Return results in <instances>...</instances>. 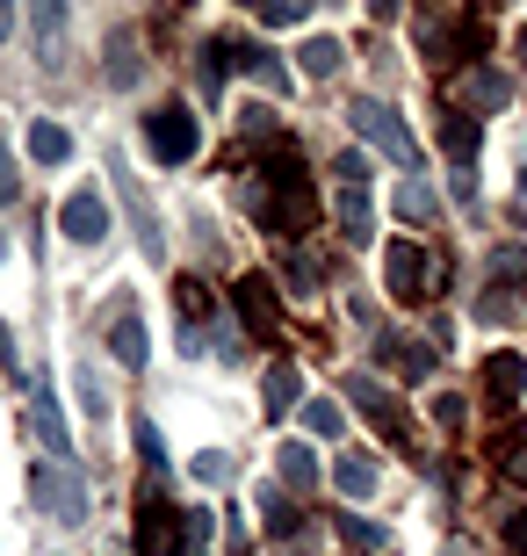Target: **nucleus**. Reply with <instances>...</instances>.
Segmentation results:
<instances>
[{
	"label": "nucleus",
	"instance_id": "nucleus-1",
	"mask_svg": "<svg viewBox=\"0 0 527 556\" xmlns=\"http://www.w3.org/2000/svg\"><path fill=\"white\" fill-rule=\"evenodd\" d=\"M253 203H261V217H267V231H275V239H304V231L318 225V188H311L297 166H283V174H275V195H261V188H253Z\"/></svg>",
	"mask_w": 527,
	"mask_h": 556
},
{
	"label": "nucleus",
	"instance_id": "nucleus-2",
	"mask_svg": "<svg viewBox=\"0 0 527 556\" xmlns=\"http://www.w3.org/2000/svg\"><path fill=\"white\" fill-rule=\"evenodd\" d=\"M347 124L362 130V138L376 144V152H390V166H398V174H412V166H419V144H412L405 116H398L390 102H376V94H362V102L347 109Z\"/></svg>",
	"mask_w": 527,
	"mask_h": 556
},
{
	"label": "nucleus",
	"instance_id": "nucleus-3",
	"mask_svg": "<svg viewBox=\"0 0 527 556\" xmlns=\"http://www.w3.org/2000/svg\"><path fill=\"white\" fill-rule=\"evenodd\" d=\"M29 492H37V506L59 520V528H80L87 520V484H80L73 463H37V470H29Z\"/></svg>",
	"mask_w": 527,
	"mask_h": 556
},
{
	"label": "nucleus",
	"instance_id": "nucleus-4",
	"mask_svg": "<svg viewBox=\"0 0 527 556\" xmlns=\"http://www.w3.org/2000/svg\"><path fill=\"white\" fill-rule=\"evenodd\" d=\"M181 535H188V514H174V506H166L160 484H145L138 528H130V549H138V556H181Z\"/></svg>",
	"mask_w": 527,
	"mask_h": 556
},
{
	"label": "nucleus",
	"instance_id": "nucleus-5",
	"mask_svg": "<svg viewBox=\"0 0 527 556\" xmlns=\"http://www.w3.org/2000/svg\"><path fill=\"white\" fill-rule=\"evenodd\" d=\"M145 152L160 166H181L203 152V124L188 116V109H160V116H145Z\"/></svg>",
	"mask_w": 527,
	"mask_h": 556
},
{
	"label": "nucleus",
	"instance_id": "nucleus-6",
	"mask_svg": "<svg viewBox=\"0 0 527 556\" xmlns=\"http://www.w3.org/2000/svg\"><path fill=\"white\" fill-rule=\"evenodd\" d=\"M384 282H390V296H398V304H426V296H434V261H426L412 239H390Z\"/></svg>",
	"mask_w": 527,
	"mask_h": 556
},
{
	"label": "nucleus",
	"instance_id": "nucleus-7",
	"mask_svg": "<svg viewBox=\"0 0 527 556\" xmlns=\"http://www.w3.org/2000/svg\"><path fill=\"white\" fill-rule=\"evenodd\" d=\"M376 362H384L390 376H405V383H426V376L441 369L434 340H419V332H384V340H376Z\"/></svg>",
	"mask_w": 527,
	"mask_h": 556
},
{
	"label": "nucleus",
	"instance_id": "nucleus-8",
	"mask_svg": "<svg viewBox=\"0 0 527 556\" xmlns=\"http://www.w3.org/2000/svg\"><path fill=\"white\" fill-rule=\"evenodd\" d=\"M59 225H65V239H73V247H102V239H109L102 188H73V195H65V210H59Z\"/></svg>",
	"mask_w": 527,
	"mask_h": 556
},
{
	"label": "nucleus",
	"instance_id": "nucleus-9",
	"mask_svg": "<svg viewBox=\"0 0 527 556\" xmlns=\"http://www.w3.org/2000/svg\"><path fill=\"white\" fill-rule=\"evenodd\" d=\"M29 427L43 433L51 463H73V433H65V413H59V391H51V376H37V383H29Z\"/></svg>",
	"mask_w": 527,
	"mask_h": 556
},
{
	"label": "nucleus",
	"instance_id": "nucleus-10",
	"mask_svg": "<svg viewBox=\"0 0 527 556\" xmlns=\"http://www.w3.org/2000/svg\"><path fill=\"white\" fill-rule=\"evenodd\" d=\"M116 195H123V210H130V225H138L145 261H160V253H166V231H160V217H152V203H145V188H138V174H130V166H116Z\"/></svg>",
	"mask_w": 527,
	"mask_h": 556
},
{
	"label": "nucleus",
	"instance_id": "nucleus-11",
	"mask_svg": "<svg viewBox=\"0 0 527 556\" xmlns=\"http://www.w3.org/2000/svg\"><path fill=\"white\" fill-rule=\"evenodd\" d=\"M231 304H239V318H246L253 340H275V282H267V275H239Z\"/></svg>",
	"mask_w": 527,
	"mask_h": 556
},
{
	"label": "nucleus",
	"instance_id": "nucleus-12",
	"mask_svg": "<svg viewBox=\"0 0 527 556\" xmlns=\"http://www.w3.org/2000/svg\"><path fill=\"white\" fill-rule=\"evenodd\" d=\"M340 391H347V405H362V413L376 419V427H390V433H405V405H398V397H390L384 383H376V376H347Z\"/></svg>",
	"mask_w": 527,
	"mask_h": 556
},
{
	"label": "nucleus",
	"instance_id": "nucleus-13",
	"mask_svg": "<svg viewBox=\"0 0 527 556\" xmlns=\"http://www.w3.org/2000/svg\"><path fill=\"white\" fill-rule=\"evenodd\" d=\"M477 144H485V130H477V116L448 102V109H441V152H448L455 166H469V160H477Z\"/></svg>",
	"mask_w": 527,
	"mask_h": 556
},
{
	"label": "nucleus",
	"instance_id": "nucleus-14",
	"mask_svg": "<svg viewBox=\"0 0 527 556\" xmlns=\"http://www.w3.org/2000/svg\"><path fill=\"white\" fill-rule=\"evenodd\" d=\"M261 397H267V419L297 413V405H304V376H297V362H275V369H267V383H261Z\"/></svg>",
	"mask_w": 527,
	"mask_h": 556
},
{
	"label": "nucleus",
	"instance_id": "nucleus-15",
	"mask_svg": "<svg viewBox=\"0 0 527 556\" xmlns=\"http://www.w3.org/2000/svg\"><path fill=\"white\" fill-rule=\"evenodd\" d=\"M332 217H340V239H347V247H362L368 225H376V210H368V188H340V195H332Z\"/></svg>",
	"mask_w": 527,
	"mask_h": 556
},
{
	"label": "nucleus",
	"instance_id": "nucleus-16",
	"mask_svg": "<svg viewBox=\"0 0 527 556\" xmlns=\"http://www.w3.org/2000/svg\"><path fill=\"white\" fill-rule=\"evenodd\" d=\"M138 80H145L138 29H116V37H109V87H138Z\"/></svg>",
	"mask_w": 527,
	"mask_h": 556
},
{
	"label": "nucleus",
	"instance_id": "nucleus-17",
	"mask_svg": "<svg viewBox=\"0 0 527 556\" xmlns=\"http://www.w3.org/2000/svg\"><path fill=\"white\" fill-rule=\"evenodd\" d=\"M196 354H217L224 369H239V362H246V340H239V326L217 311V318H210V332H196Z\"/></svg>",
	"mask_w": 527,
	"mask_h": 556
},
{
	"label": "nucleus",
	"instance_id": "nucleus-18",
	"mask_svg": "<svg viewBox=\"0 0 527 556\" xmlns=\"http://www.w3.org/2000/svg\"><path fill=\"white\" fill-rule=\"evenodd\" d=\"M109 354H116L123 369H145V326H138V311H116V326H109Z\"/></svg>",
	"mask_w": 527,
	"mask_h": 556
},
{
	"label": "nucleus",
	"instance_id": "nucleus-19",
	"mask_svg": "<svg viewBox=\"0 0 527 556\" xmlns=\"http://www.w3.org/2000/svg\"><path fill=\"white\" fill-rule=\"evenodd\" d=\"M332 528H340V542H347L354 556H390V528H376V520H362V514H340Z\"/></svg>",
	"mask_w": 527,
	"mask_h": 556
},
{
	"label": "nucleus",
	"instance_id": "nucleus-20",
	"mask_svg": "<svg viewBox=\"0 0 527 556\" xmlns=\"http://www.w3.org/2000/svg\"><path fill=\"white\" fill-rule=\"evenodd\" d=\"M332 484H340L347 498H368L384 484V470H376V455H340V463H332Z\"/></svg>",
	"mask_w": 527,
	"mask_h": 556
},
{
	"label": "nucleus",
	"instance_id": "nucleus-21",
	"mask_svg": "<svg viewBox=\"0 0 527 556\" xmlns=\"http://www.w3.org/2000/svg\"><path fill=\"white\" fill-rule=\"evenodd\" d=\"M455 94H469L477 109H499V102L513 94V87H506V73H491V65H469L463 80H455Z\"/></svg>",
	"mask_w": 527,
	"mask_h": 556
},
{
	"label": "nucleus",
	"instance_id": "nucleus-22",
	"mask_svg": "<svg viewBox=\"0 0 527 556\" xmlns=\"http://www.w3.org/2000/svg\"><path fill=\"white\" fill-rule=\"evenodd\" d=\"M261 528L289 542L297 528H304V520H297V498H289V492H275V484H261Z\"/></svg>",
	"mask_w": 527,
	"mask_h": 556
},
{
	"label": "nucleus",
	"instance_id": "nucleus-23",
	"mask_svg": "<svg viewBox=\"0 0 527 556\" xmlns=\"http://www.w3.org/2000/svg\"><path fill=\"white\" fill-rule=\"evenodd\" d=\"M239 73H253L261 87H275V94H289V65L275 59V51H261V43H239Z\"/></svg>",
	"mask_w": 527,
	"mask_h": 556
},
{
	"label": "nucleus",
	"instance_id": "nucleus-24",
	"mask_svg": "<svg viewBox=\"0 0 527 556\" xmlns=\"http://www.w3.org/2000/svg\"><path fill=\"white\" fill-rule=\"evenodd\" d=\"M275 463H283V492H304L311 477H318V455H311V441H283V448H275Z\"/></svg>",
	"mask_w": 527,
	"mask_h": 556
},
{
	"label": "nucleus",
	"instance_id": "nucleus-25",
	"mask_svg": "<svg viewBox=\"0 0 527 556\" xmlns=\"http://www.w3.org/2000/svg\"><path fill=\"white\" fill-rule=\"evenodd\" d=\"M520 383H527V362H520L513 348L485 362V391H491V397H520Z\"/></svg>",
	"mask_w": 527,
	"mask_h": 556
},
{
	"label": "nucleus",
	"instance_id": "nucleus-26",
	"mask_svg": "<svg viewBox=\"0 0 527 556\" xmlns=\"http://www.w3.org/2000/svg\"><path fill=\"white\" fill-rule=\"evenodd\" d=\"M29 160H37V166H65V160H73V138L37 116V124H29Z\"/></svg>",
	"mask_w": 527,
	"mask_h": 556
},
{
	"label": "nucleus",
	"instance_id": "nucleus-27",
	"mask_svg": "<svg viewBox=\"0 0 527 556\" xmlns=\"http://www.w3.org/2000/svg\"><path fill=\"white\" fill-rule=\"evenodd\" d=\"M297 59H304V73H311V80H332V73L347 65V51H340V37H311L304 51H297Z\"/></svg>",
	"mask_w": 527,
	"mask_h": 556
},
{
	"label": "nucleus",
	"instance_id": "nucleus-28",
	"mask_svg": "<svg viewBox=\"0 0 527 556\" xmlns=\"http://www.w3.org/2000/svg\"><path fill=\"white\" fill-rule=\"evenodd\" d=\"M231 73H239V43H203V87L210 94H217Z\"/></svg>",
	"mask_w": 527,
	"mask_h": 556
},
{
	"label": "nucleus",
	"instance_id": "nucleus-29",
	"mask_svg": "<svg viewBox=\"0 0 527 556\" xmlns=\"http://www.w3.org/2000/svg\"><path fill=\"white\" fill-rule=\"evenodd\" d=\"M188 477H196V484H231V477H239V463H231L224 448H203L196 463H188Z\"/></svg>",
	"mask_w": 527,
	"mask_h": 556
},
{
	"label": "nucleus",
	"instance_id": "nucleus-30",
	"mask_svg": "<svg viewBox=\"0 0 527 556\" xmlns=\"http://www.w3.org/2000/svg\"><path fill=\"white\" fill-rule=\"evenodd\" d=\"M304 427L318 433V441H340L347 413H340V405H332V397H311V405H304Z\"/></svg>",
	"mask_w": 527,
	"mask_h": 556
},
{
	"label": "nucleus",
	"instance_id": "nucleus-31",
	"mask_svg": "<svg viewBox=\"0 0 527 556\" xmlns=\"http://www.w3.org/2000/svg\"><path fill=\"white\" fill-rule=\"evenodd\" d=\"M130 441H138V455H145V463H152V470H160V463H166V433H160V419H130Z\"/></svg>",
	"mask_w": 527,
	"mask_h": 556
},
{
	"label": "nucleus",
	"instance_id": "nucleus-32",
	"mask_svg": "<svg viewBox=\"0 0 527 556\" xmlns=\"http://www.w3.org/2000/svg\"><path fill=\"white\" fill-rule=\"evenodd\" d=\"M29 29H37V43L51 51V43H59V29H65V8H59V0H37V8H29Z\"/></svg>",
	"mask_w": 527,
	"mask_h": 556
},
{
	"label": "nucleus",
	"instance_id": "nucleus-33",
	"mask_svg": "<svg viewBox=\"0 0 527 556\" xmlns=\"http://www.w3.org/2000/svg\"><path fill=\"white\" fill-rule=\"evenodd\" d=\"M398 217H412V225L434 217V188H426V181H398Z\"/></svg>",
	"mask_w": 527,
	"mask_h": 556
},
{
	"label": "nucleus",
	"instance_id": "nucleus-34",
	"mask_svg": "<svg viewBox=\"0 0 527 556\" xmlns=\"http://www.w3.org/2000/svg\"><path fill=\"white\" fill-rule=\"evenodd\" d=\"M253 15H261L267 29H297V22H304L311 8H304V0H261V8H253Z\"/></svg>",
	"mask_w": 527,
	"mask_h": 556
},
{
	"label": "nucleus",
	"instance_id": "nucleus-35",
	"mask_svg": "<svg viewBox=\"0 0 527 556\" xmlns=\"http://www.w3.org/2000/svg\"><path fill=\"white\" fill-rule=\"evenodd\" d=\"M499 549H506V556H527V506H513V514L499 520Z\"/></svg>",
	"mask_w": 527,
	"mask_h": 556
},
{
	"label": "nucleus",
	"instance_id": "nucleus-36",
	"mask_svg": "<svg viewBox=\"0 0 527 556\" xmlns=\"http://www.w3.org/2000/svg\"><path fill=\"white\" fill-rule=\"evenodd\" d=\"M491 282H527V253L520 247H499V253H491Z\"/></svg>",
	"mask_w": 527,
	"mask_h": 556
},
{
	"label": "nucleus",
	"instance_id": "nucleus-37",
	"mask_svg": "<svg viewBox=\"0 0 527 556\" xmlns=\"http://www.w3.org/2000/svg\"><path fill=\"white\" fill-rule=\"evenodd\" d=\"M80 405H87V419H95V427H102L109 397H102V376H95V369H80Z\"/></svg>",
	"mask_w": 527,
	"mask_h": 556
},
{
	"label": "nucleus",
	"instance_id": "nucleus-38",
	"mask_svg": "<svg viewBox=\"0 0 527 556\" xmlns=\"http://www.w3.org/2000/svg\"><path fill=\"white\" fill-rule=\"evenodd\" d=\"M332 174H340V188H368V160H362V152H340Z\"/></svg>",
	"mask_w": 527,
	"mask_h": 556
},
{
	"label": "nucleus",
	"instance_id": "nucleus-39",
	"mask_svg": "<svg viewBox=\"0 0 527 556\" xmlns=\"http://www.w3.org/2000/svg\"><path fill=\"white\" fill-rule=\"evenodd\" d=\"M181 556H210V514H188V535H181Z\"/></svg>",
	"mask_w": 527,
	"mask_h": 556
},
{
	"label": "nucleus",
	"instance_id": "nucleus-40",
	"mask_svg": "<svg viewBox=\"0 0 527 556\" xmlns=\"http://www.w3.org/2000/svg\"><path fill=\"white\" fill-rule=\"evenodd\" d=\"M289 282L304 289V296H318V261L311 253H289Z\"/></svg>",
	"mask_w": 527,
	"mask_h": 556
},
{
	"label": "nucleus",
	"instance_id": "nucleus-41",
	"mask_svg": "<svg viewBox=\"0 0 527 556\" xmlns=\"http://www.w3.org/2000/svg\"><path fill=\"white\" fill-rule=\"evenodd\" d=\"M22 195V174H15V160H8V138H0V203H15Z\"/></svg>",
	"mask_w": 527,
	"mask_h": 556
},
{
	"label": "nucleus",
	"instance_id": "nucleus-42",
	"mask_svg": "<svg viewBox=\"0 0 527 556\" xmlns=\"http://www.w3.org/2000/svg\"><path fill=\"white\" fill-rule=\"evenodd\" d=\"M477 318H485V326H506V318H513V296H477Z\"/></svg>",
	"mask_w": 527,
	"mask_h": 556
},
{
	"label": "nucleus",
	"instance_id": "nucleus-43",
	"mask_svg": "<svg viewBox=\"0 0 527 556\" xmlns=\"http://www.w3.org/2000/svg\"><path fill=\"white\" fill-rule=\"evenodd\" d=\"M181 311H188V318H203V311H210V289L196 282V275H188V282H181Z\"/></svg>",
	"mask_w": 527,
	"mask_h": 556
},
{
	"label": "nucleus",
	"instance_id": "nucleus-44",
	"mask_svg": "<svg viewBox=\"0 0 527 556\" xmlns=\"http://www.w3.org/2000/svg\"><path fill=\"white\" fill-rule=\"evenodd\" d=\"M434 419H441V427L455 433V427H463V397H455V391H448V397H434Z\"/></svg>",
	"mask_w": 527,
	"mask_h": 556
},
{
	"label": "nucleus",
	"instance_id": "nucleus-45",
	"mask_svg": "<svg viewBox=\"0 0 527 556\" xmlns=\"http://www.w3.org/2000/svg\"><path fill=\"white\" fill-rule=\"evenodd\" d=\"M0 369H15V332H8V318H0Z\"/></svg>",
	"mask_w": 527,
	"mask_h": 556
},
{
	"label": "nucleus",
	"instance_id": "nucleus-46",
	"mask_svg": "<svg viewBox=\"0 0 527 556\" xmlns=\"http://www.w3.org/2000/svg\"><path fill=\"white\" fill-rule=\"evenodd\" d=\"M506 477H513V484H520V492H527V448H513V463H506Z\"/></svg>",
	"mask_w": 527,
	"mask_h": 556
},
{
	"label": "nucleus",
	"instance_id": "nucleus-47",
	"mask_svg": "<svg viewBox=\"0 0 527 556\" xmlns=\"http://www.w3.org/2000/svg\"><path fill=\"white\" fill-rule=\"evenodd\" d=\"M8 29H15V15H8V8H0V37H8Z\"/></svg>",
	"mask_w": 527,
	"mask_h": 556
},
{
	"label": "nucleus",
	"instance_id": "nucleus-48",
	"mask_svg": "<svg viewBox=\"0 0 527 556\" xmlns=\"http://www.w3.org/2000/svg\"><path fill=\"white\" fill-rule=\"evenodd\" d=\"M520 59H527V29H520Z\"/></svg>",
	"mask_w": 527,
	"mask_h": 556
},
{
	"label": "nucleus",
	"instance_id": "nucleus-49",
	"mask_svg": "<svg viewBox=\"0 0 527 556\" xmlns=\"http://www.w3.org/2000/svg\"><path fill=\"white\" fill-rule=\"evenodd\" d=\"M0 261H8V239H0Z\"/></svg>",
	"mask_w": 527,
	"mask_h": 556
},
{
	"label": "nucleus",
	"instance_id": "nucleus-50",
	"mask_svg": "<svg viewBox=\"0 0 527 556\" xmlns=\"http://www.w3.org/2000/svg\"><path fill=\"white\" fill-rule=\"evenodd\" d=\"M275 556H297V549H275Z\"/></svg>",
	"mask_w": 527,
	"mask_h": 556
}]
</instances>
